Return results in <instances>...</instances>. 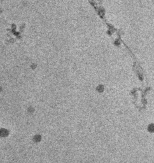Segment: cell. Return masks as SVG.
<instances>
[{
  "label": "cell",
  "mask_w": 154,
  "mask_h": 163,
  "mask_svg": "<svg viewBox=\"0 0 154 163\" xmlns=\"http://www.w3.org/2000/svg\"><path fill=\"white\" fill-rule=\"evenodd\" d=\"M148 130L150 132H154V124H150L148 127Z\"/></svg>",
  "instance_id": "6da1fadb"
}]
</instances>
